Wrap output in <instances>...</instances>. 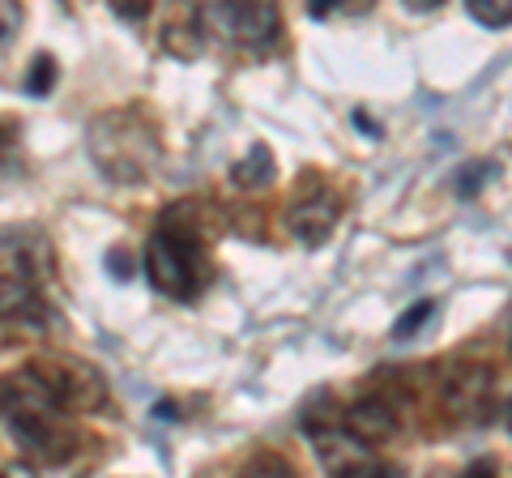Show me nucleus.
<instances>
[{
  "label": "nucleus",
  "mask_w": 512,
  "mask_h": 478,
  "mask_svg": "<svg viewBox=\"0 0 512 478\" xmlns=\"http://www.w3.org/2000/svg\"><path fill=\"white\" fill-rule=\"evenodd\" d=\"M22 0H0V47H9L13 35L22 30Z\"/></svg>",
  "instance_id": "4468645a"
},
{
  "label": "nucleus",
  "mask_w": 512,
  "mask_h": 478,
  "mask_svg": "<svg viewBox=\"0 0 512 478\" xmlns=\"http://www.w3.org/2000/svg\"><path fill=\"white\" fill-rule=\"evenodd\" d=\"M158 43L175 60H197L205 52V9L197 0H167L158 13Z\"/></svg>",
  "instance_id": "0eeeda50"
},
{
  "label": "nucleus",
  "mask_w": 512,
  "mask_h": 478,
  "mask_svg": "<svg viewBox=\"0 0 512 478\" xmlns=\"http://www.w3.org/2000/svg\"><path fill=\"white\" fill-rule=\"evenodd\" d=\"M342 423H346L355 436L380 444V440H389V436L397 432V410L384 402V397H363V402H355V406L342 414Z\"/></svg>",
  "instance_id": "9d476101"
},
{
  "label": "nucleus",
  "mask_w": 512,
  "mask_h": 478,
  "mask_svg": "<svg viewBox=\"0 0 512 478\" xmlns=\"http://www.w3.org/2000/svg\"><path fill=\"white\" fill-rule=\"evenodd\" d=\"M431 316H436V304H431V299H419V304H414V308L402 316V321L393 325V333H397V338H410V333L419 329V325H427Z\"/></svg>",
  "instance_id": "2eb2a0df"
},
{
  "label": "nucleus",
  "mask_w": 512,
  "mask_h": 478,
  "mask_svg": "<svg viewBox=\"0 0 512 478\" xmlns=\"http://www.w3.org/2000/svg\"><path fill=\"white\" fill-rule=\"evenodd\" d=\"M504 338H508V346H512V304H508V312H504Z\"/></svg>",
  "instance_id": "aec40b11"
},
{
  "label": "nucleus",
  "mask_w": 512,
  "mask_h": 478,
  "mask_svg": "<svg viewBox=\"0 0 512 478\" xmlns=\"http://www.w3.org/2000/svg\"><path fill=\"white\" fill-rule=\"evenodd\" d=\"M86 146H90L94 167L116 184L146 180L150 167L158 163V129L141 107L103 111V116L90 124Z\"/></svg>",
  "instance_id": "f03ea898"
},
{
  "label": "nucleus",
  "mask_w": 512,
  "mask_h": 478,
  "mask_svg": "<svg viewBox=\"0 0 512 478\" xmlns=\"http://www.w3.org/2000/svg\"><path fill=\"white\" fill-rule=\"evenodd\" d=\"M0 419L35 466H64L77 453L69 410L60 406V397L52 393L39 368L9 372L0 380Z\"/></svg>",
  "instance_id": "f257e3e1"
},
{
  "label": "nucleus",
  "mask_w": 512,
  "mask_h": 478,
  "mask_svg": "<svg viewBox=\"0 0 512 478\" xmlns=\"http://www.w3.org/2000/svg\"><path fill=\"white\" fill-rule=\"evenodd\" d=\"M43 312V291L35 278L0 269V321H30Z\"/></svg>",
  "instance_id": "9b49d317"
},
{
  "label": "nucleus",
  "mask_w": 512,
  "mask_h": 478,
  "mask_svg": "<svg viewBox=\"0 0 512 478\" xmlns=\"http://www.w3.org/2000/svg\"><path fill=\"white\" fill-rule=\"evenodd\" d=\"M0 141H5V133H0Z\"/></svg>",
  "instance_id": "4be33fe9"
},
{
  "label": "nucleus",
  "mask_w": 512,
  "mask_h": 478,
  "mask_svg": "<svg viewBox=\"0 0 512 478\" xmlns=\"http://www.w3.org/2000/svg\"><path fill=\"white\" fill-rule=\"evenodd\" d=\"M402 5H406V9H414V13H436V9L444 5V0H402Z\"/></svg>",
  "instance_id": "6ab92c4d"
},
{
  "label": "nucleus",
  "mask_w": 512,
  "mask_h": 478,
  "mask_svg": "<svg viewBox=\"0 0 512 478\" xmlns=\"http://www.w3.org/2000/svg\"><path fill=\"white\" fill-rule=\"evenodd\" d=\"M367 13L372 9V0H312V13L316 18H325V13Z\"/></svg>",
  "instance_id": "f3484780"
},
{
  "label": "nucleus",
  "mask_w": 512,
  "mask_h": 478,
  "mask_svg": "<svg viewBox=\"0 0 512 478\" xmlns=\"http://www.w3.org/2000/svg\"><path fill=\"white\" fill-rule=\"evenodd\" d=\"M39 372L69 414H94L107 406V380L99 368H90V363L52 359V363H39Z\"/></svg>",
  "instance_id": "423d86ee"
},
{
  "label": "nucleus",
  "mask_w": 512,
  "mask_h": 478,
  "mask_svg": "<svg viewBox=\"0 0 512 478\" xmlns=\"http://www.w3.org/2000/svg\"><path fill=\"white\" fill-rule=\"evenodd\" d=\"M274 175H278V171H274V154H269L265 146H252V150L231 167V180L244 188V193L269 188V184H274Z\"/></svg>",
  "instance_id": "f8f14e48"
},
{
  "label": "nucleus",
  "mask_w": 512,
  "mask_h": 478,
  "mask_svg": "<svg viewBox=\"0 0 512 478\" xmlns=\"http://www.w3.org/2000/svg\"><path fill=\"white\" fill-rule=\"evenodd\" d=\"M111 9H116L120 18H146L154 9V0H111Z\"/></svg>",
  "instance_id": "a211bd4d"
},
{
  "label": "nucleus",
  "mask_w": 512,
  "mask_h": 478,
  "mask_svg": "<svg viewBox=\"0 0 512 478\" xmlns=\"http://www.w3.org/2000/svg\"><path fill=\"white\" fill-rule=\"evenodd\" d=\"M205 269H210V261H205V248L197 235L171 231V227L150 235L146 274H150L154 291H163L171 299H192L205 282Z\"/></svg>",
  "instance_id": "7ed1b4c3"
},
{
  "label": "nucleus",
  "mask_w": 512,
  "mask_h": 478,
  "mask_svg": "<svg viewBox=\"0 0 512 478\" xmlns=\"http://www.w3.org/2000/svg\"><path fill=\"white\" fill-rule=\"evenodd\" d=\"M508 427H512V406H508Z\"/></svg>",
  "instance_id": "412c9836"
},
{
  "label": "nucleus",
  "mask_w": 512,
  "mask_h": 478,
  "mask_svg": "<svg viewBox=\"0 0 512 478\" xmlns=\"http://www.w3.org/2000/svg\"><path fill=\"white\" fill-rule=\"evenodd\" d=\"M491 402H495V380L487 368H478V363H470V368H457L453 376H448L444 385V406L453 419L461 423H483L491 414Z\"/></svg>",
  "instance_id": "6e6552de"
},
{
  "label": "nucleus",
  "mask_w": 512,
  "mask_h": 478,
  "mask_svg": "<svg viewBox=\"0 0 512 478\" xmlns=\"http://www.w3.org/2000/svg\"><path fill=\"white\" fill-rule=\"evenodd\" d=\"M205 30H214L235 47L261 52L282 35V9L278 0H210L205 5Z\"/></svg>",
  "instance_id": "39448f33"
},
{
  "label": "nucleus",
  "mask_w": 512,
  "mask_h": 478,
  "mask_svg": "<svg viewBox=\"0 0 512 478\" xmlns=\"http://www.w3.org/2000/svg\"><path fill=\"white\" fill-rule=\"evenodd\" d=\"M338 201L333 197H303L291 205V231L303 239V244H325L338 227Z\"/></svg>",
  "instance_id": "1a4fd4ad"
},
{
  "label": "nucleus",
  "mask_w": 512,
  "mask_h": 478,
  "mask_svg": "<svg viewBox=\"0 0 512 478\" xmlns=\"http://www.w3.org/2000/svg\"><path fill=\"white\" fill-rule=\"evenodd\" d=\"M30 94H47L56 86V60H47V56H39L35 60V69H30Z\"/></svg>",
  "instance_id": "dca6fc26"
},
{
  "label": "nucleus",
  "mask_w": 512,
  "mask_h": 478,
  "mask_svg": "<svg viewBox=\"0 0 512 478\" xmlns=\"http://www.w3.org/2000/svg\"><path fill=\"white\" fill-rule=\"evenodd\" d=\"M303 427H308V436H312L316 461H320V466H325L329 474H338V478H380L384 470H389V466H384V461L376 457V444L350 432V427L342 423V414L329 410L325 423L308 419Z\"/></svg>",
  "instance_id": "20e7f679"
},
{
  "label": "nucleus",
  "mask_w": 512,
  "mask_h": 478,
  "mask_svg": "<svg viewBox=\"0 0 512 478\" xmlns=\"http://www.w3.org/2000/svg\"><path fill=\"white\" fill-rule=\"evenodd\" d=\"M466 9L478 26H491V30L512 22V0H466Z\"/></svg>",
  "instance_id": "ddd939ff"
}]
</instances>
